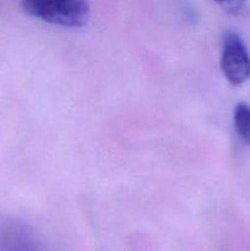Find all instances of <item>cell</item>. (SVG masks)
I'll return each instance as SVG.
<instances>
[{
	"label": "cell",
	"mask_w": 250,
	"mask_h": 251,
	"mask_svg": "<svg viewBox=\"0 0 250 251\" xmlns=\"http://www.w3.org/2000/svg\"><path fill=\"white\" fill-rule=\"evenodd\" d=\"M221 69L232 85L239 86L250 78V55L242 37L229 31L223 37Z\"/></svg>",
	"instance_id": "3"
},
{
	"label": "cell",
	"mask_w": 250,
	"mask_h": 251,
	"mask_svg": "<svg viewBox=\"0 0 250 251\" xmlns=\"http://www.w3.org/2000/svg\"><path fill=\"white\" fill-rule=\"evenodd\" d=\"M26 14L51 25L81 27L90 19L87 0H21Z\"/></svg>",
	"instance_id": "1"
},
{
	"label": "cell",
	"mask_w": 250,
	"mask_h": 251,
	"mask_svg": "<svg viewBox=\"0 0 250 251\" xmlns=\"http://www.w3.org/2000/svg\"><path fill=\"white\" fill-rule=\"evenodd\" d=\"M215 1L220 2V4H235V2H239L242 0H215Z\"/></svg>",
	"instance_id": "5"
},
{
	"label": "cell",
	"mask_w": 250,
	"mask_h": 251,
	"mask_svg": "<svg viewBox=\"0 0 250 251\" xmlns=\"http://www.w3.org/2000/svg\"><path fill=\"white\" fill-rule=\"evenodd\" d=\"M0 251H51L48 243L28 222L0 213Z\"/></svg>",
	"instance_id": "2"
},
{
	"label": "cell",
	"mask_w": 250,
	"mask_h": 251,
	"mask_svg": "<svg viewBox=\"0 0 250 251\" xmlns=\"http://www.w3.org/2000/svg\"><path fill=\"white\" fill-rule=\"evenodd\" d=\"M234 127L239 139L247 146H250V105L245 102H239L234 108Z\"/></svg>",
	"instance_id": "4"
}]
</instances>
